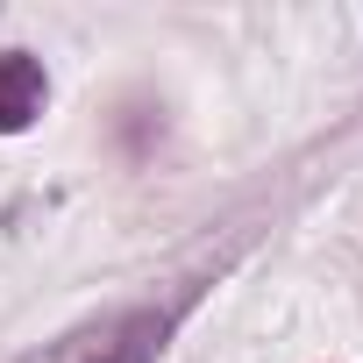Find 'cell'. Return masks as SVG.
Wrapping results in <instances>:
<instances>
[{
    "mask_svg": "<svg viewBox=\"0 0 363 363\" xmlns=\"http://www.w3.org/2000/svg\"><path fill=\"white\" fill-rule=\"evenodd\" d=\"M178 313H186V292L164 299V306H121V313H107V320L72 328V335H65L57 349H43L36 363H157L164 342H171V328H178Z\"/></svg>",
    "mask_w": 363,
    "mask_h": 363,
    "instance_id": "1",
    "label": "cell"
},
{
    "mask_svg": "<svg viewBox=\"0 0 363 363\" xmlns=\"http://www.w3.org/2000/svg\"><path fill=\"white\" fill-rule=\"evenodd\" d=\"M50 100V79L29 50H0V135H22Z\"/></svg>",
    "mask_w": 363,
    "mask_h": 363,
    "instance_id": "2",
    "label": "cell"
}]
</instances>
